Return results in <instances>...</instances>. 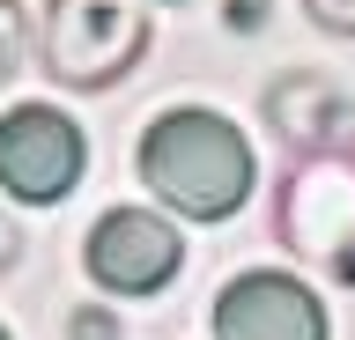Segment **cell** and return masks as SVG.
<instances>
[{"label":"cell","mask_w":355,"mask_h":340,"mask_svg":"<svg viewBox=\"0 0 355 340\" xmlns=\"http://www.w3.org/2000/svg\"><path fill=\"white\" fill-rule=\"evenodd\" d=\"M215 340H326V303L296 274H237L215 296Z\"/></svg>","instance_id":"cell-6"},{"label":"cell","mask_w":355,"mask_h":340,"mask_svg":"<svg viewBox=\"0 0 355 340\" xmlns=\"http://www.w3.org/2000/svg\"><path fill=\"white\" fill-rule=\"evenodd\" d=\"M82 163H89V141L67 111L15 104L0 118V193H15L30 207H52L82 185Z\"/></svg>","instance_id":"cell-4"},{"label":"cell","mask_w":355,"mask_h":340,"mask_svg":"<svg viewBox=\"0 0 355 340\" xmlns=\"http://www.w3.org/2000/svg\"><path fill=\"white\" fill-rule=\"evenodd\" d=\"M15 259H22V229H15V215L0 207V274L15 267Z\"/></svg>","instance_id":"cell-11"},{"label":"cell","mask_w":355,"mask_h":340,"mask_svg":"<svg viewBox=\"0 0 355 340\" xmlns=\"http://www.w3.org/2000/svg\"><path fill=\"white\" fill-rule=\"evenodd\" d=\"M22 52H30V15H22V0H0V82L22 67Z\"/></svg>","instance_id":"cell-8"},{"label":"cell","mask_w":355,"mask_h":340,"mask_svg":"<svg viewBox=\"0 0 355 340\" xmlns=\"http://www.w3.org/2000/svg\"><path fill=\"white\" fill-rule=\"evenodd\" d=\"M148 52L141 0H44V67L67 89H111Z\"/></svg>","instance_id":"cell-2"},{"label":"cell","mask_w":355,"mask_h":340,"mask_svg":"<svg viewBox=\"0 0 355 340\" xmlns=\"http://www.w3.org/2000/svg\"><path fill=\"white\" fill-rule=\"evenodd\" d=\"M82 259H89V281H96V289H111V296H155L178 274L185 244H178V229L163 222V215H148V207H111V215H96Z\"/></svg>","instance_id":"cell-5"},{"label":"cell","mask_w":355,"mask_h":340,"mask_svg":"<svg viewBox=\"0 0 355 340\" xmlns=\"http://www.w3.org/2000/svg\"><path fill=\"white\" fill-rule=\"evenodd\" d=\"M266 126L296 148V156H333L355 134V104L333 89L326 74H282L266 89Z\"/></svg>","instance_id":"cell-7"},{"label":"cell","mask_w":355,"mask_h":340,"mask_svg":"<svg viewBox=\"0 0 355 340\" xmlns=\"http://www.w3.org/2000/svg\"><path fill=\"white\" fill-rule=\"evenodd\" d=\"M163 8H185V0H163Z\"/></svg>","instance_id":"cell-12"},{"label":"cell","mask_w":355,"mask_h":340,"mask_svg":"<svg viewBox=\"0 0 355 340\" xmlns=\"http://www.w3.org/2000/svg\"><path fill=\"white\" fill-rule=\"evenodd\" d=\"M304 15L333 37H355V0H304Z\"/></svg>","instance_id":"cell-9"},{"label":"cell","mask_w":355,"mask_h":340,"mask_svg":"<svg viewBox=\"0 0 355 340\" xmlns=\"http://www.w3.org/2000/svg\"><path fill=\"white\" fill-rule=\"evenodd\" d=\"M282 237L296 251H311L333 281L355 289V156L333 148V156H304L288 163L282 178Z\"/></svg>","instance_id":"cell-3"},{"label":"cell","mask_w":355,"mask_h":340,"mask_svg":"<svg viewBox=\"0 0 355 340\" xmlns=\"http://www.w3.org/2000/svg\"><path fill=\"white\" fill-rule=\"evenodd\" d=\"M252 178H259V163L244 134L207 104H178L141 134V185L193 222H230L252 200Z\"/></svg>","instance_id":"cell-1"},{"label":"cell","mask_w":355,"mask_h":340,"mask_svg":"<svg viewBox=\"0 0 355 340\" xmlns=\"http://www.w3.org/2000/svg\"><path fill=\"white\" fill-rule=\"evenodd\" d=\"M0 340H8V333H0Z\"/></svg>","instance_id":"cell-13"},{"label":"cell","mask_w":355,"mask_h":340,"mask_svg":"<svg viewBox=\"0 0 355 340\" xmlns=\"http://www.w3.org/2000/svg\"><path fill=\"white\" fill-rule=\"evenodd\" d=\"M67 333H74V340H119V311H96V303H82V311L67 318Z\"/></svg>","instance_id":"cell-10"}]
</instances>
